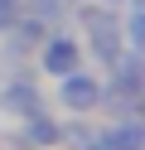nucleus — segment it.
<instances>
[{"label":"nucleus","mask_w":145,"mask_h":150,"mask_svg":"<svg viewBox=\"0 0 145 150\" xmlns=\"http://www.w3.org/2000/svg\"><path fill=\"white\" fill-rule=\"evenodd\" d=\"M58 10V0H34V15H53Z\"/></svg>","instance_id":"8"},{"label":"nucleus","mask_w":145,"mask_h":150,"mask_svg":"<svg viewBox=\"0 0 145 150\" xmlns=\"http://www.w3.org/2000/svg\"><path fill=\"white\" fill-rule=\"evenodd\" d=\"M82 24L92 29V39H97V53H102L106 63H116V58H121V44H116V39H121V29H116V20L102 10V5H87V10H82Z\"/></svg>","instance_id":"1"},{"label":"nucleus","mask_w":145,"mask_h":150,"mask_svg":"<svg viewBox=\"0 0 145 150\" xmlns=\"http://www.w3.org/2000/svg\"><path fill=\"white\" fill-rule=\"evenodd\" d=\"M10 24H15V5H10V0H0V29H10Z\"/></svg>","instance_id":"7"},{"label":"nucleus","mask_w":145,"mask_h":150,"mask_svg":"<svg viewBox=\"0 0 145 150\" xmlns=\"http://www.w3.org/2000/svg\"><path fill=\"white\" fill-rule=\"evenodd\" d=\"M63 102L73 111H92L97 102H102V87H97L92 78H82V73H63Z\"/></svg>","instance_id":"2"},{"label":"nucleus","mask_w":145,"mask_h":150,"mask_svg":"<svg viewBox=\"0 0 145 150\" xmlns=\"http://www.w3.org/2000/svg\"><path fill=\"white\" fill-rule=\"evenodd\" d=\"M58 136H63V131H58L53 121H44V116H29V126H24V140H29V145H53Z\"/></svg>","instance_id":"5"},{"label":"nucleus","mask_w":145,"mask_h":150,"mask_svg":"<svg viewBox=\"0 0 145 150\" xmlns=\"http://www.w3.org/2000/svg\"><path fill=\"white\" fill-rule=\"evenodd\" d=\"M5 107H10V111H19V116H24V111H39V92H34V87H24V82H15V87L5 92Z\"/></svg>","instance_id":"6"},{"label":"nucleus","mask_w":145,"mask_h":150,"mask_svg":"<svg viewBox=\"0 0 145 150\" xmlns=\"http://www.w3.org/2000/svg\"><path fill=\"white\" fill-rule=\"evenodd\" d=\"M73 63H77V44L73 39H53V44H48V53H44V68L48 73L63 78V73H73Z\"/></svg>","instance_id":"3"},{"label":"nucleus","mask_w":145,"mask_h":150,"mask_svg":"<svg viewBox=\"0 0 145 150\" xmlns=\"http://www.w3.org/2000/svg\"><path fill=\"white\" fill-rule=\"evenodd\" d=\"M97 145L102 150H140V126H135V121H121V126H111Z\"/></svg>","instance_id":"4"}]
</instances>
